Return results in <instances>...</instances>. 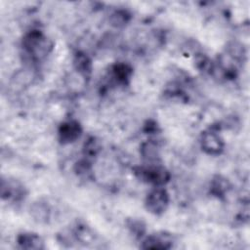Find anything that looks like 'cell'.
<instances>
[{
	"instance_id": "3957f363",
	"label": "cell",
	"mask_w": 250,
	"mask_h": 250,
	"mask_svg": "<svg viewBox=\"0 0 250 250\" xmlns=\"http://www.w3.org/2000/svg\"><path fill=\"white\" fill-rule=\"evenodd\" d=\"M80 132L81 130H80L79 124L73 121H69L62 125L60 130V135L63 142L69 143L76 140L79 137Z\"/></svg>"
},
{
	"instance_id": "277c9868",
	"label": "cell",
	"mask_w": 250,
	"mask_h": 250,
	"mask_svg": "<svg viewBox=\"0 0 250 250\" xmlns=\"http://www.w3.org/2000/svg\"><path fill=\"white\" fill-rule=\"evenodd\" d=\"M19 243L23 248H31V249L40 248L41 244H42L40 237H38L34 234H31V233L21 235L19 239Z\"/></svg>"
},
{
	"instance_id": "7a4b0ae2",
	"label": "cell",
	"mask_w": 250,
	"mask_h": 250,
	"mask_svg": "<svg viewBox=\"0 0 250 250\" xmlns=\"http://www.w3.org/2000/svg\"><path fill=\"white\" fill-rule=\"evenodd\" d=\"M202 146L207 152L212 154H217L222 150L223 143L218 135H216L215 133L209 132L203 135Z\"/></svg>"
},
{
	"instance_id": "5b68a950",
	"label": "cell",
	"mask_w": 250,
	"mask_h": 250,
	"mask_svg": "<svg viewBox=\"0 0 250 250\" xmlns=\"http://www.w3.org/2000/svg\"><path fill=\"white\" fill-rule=\"evenodd\" d=\"M144 243H145V245H144L145 248L163 249V248H168L169 247L167 245L168 242H166V240H163L162 238L157 237V236H150Z\"/></svg>"
},
{
	"instance_id": "6da1fadb",
	"label": "cell",
	"mask_w": 250,
	"mask_h": 250,
	"mask_svg": "<svg viewBox=\"0 0 250 250\" xmlns=\"http://www.w3.org/2000/svg\"><path fill=\"white\" fill-rule=\"evenodd\" d=\"M146 205L147 209L152 213L163 212L168 205V194L164 189H155L148 194Z\"/></svg>"
}]
</instances>
